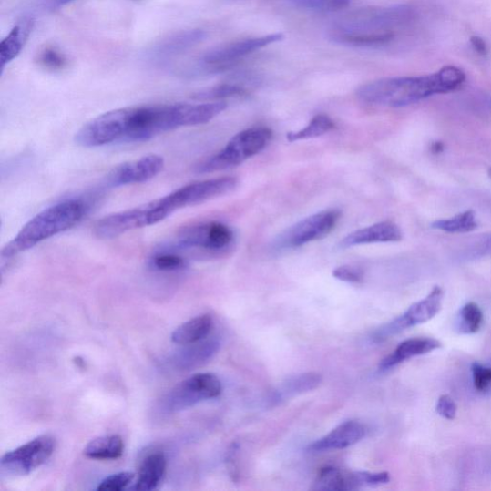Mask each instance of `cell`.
<instances>
[{
    "instance_id": "cell-1",
    "label": "cell",
    "mask_w": 491,
    "mask_h": 491,
    "mask_svg": "<svg viewBox=\"0 0 491 491\" xmlns=\"http://www.w3.org/2000/svg\"><path fill=\"white\" fill-rule=\"evenodd\" d=\"M227 107L225 101H215L118 108L87 122L77 133L75 140L83 148L149 141L184 127L209 123Z\"/></svg>"
},
{
    "instance_id": "cell-2",
    "label": "cell",
    "mask_w": 491,
    "mask_h": 491,
    "mask_svg": "<svg viewBox=\"0 0 491 491\" xmlns=\"http://www.w3.org/2000/svg\"><path fill=\"white\" fill-rule=\"evenodd\" d=\"M222 193L220 179L194 181L151 202L104 216L96 223L94 231L99 240H114L127 232L159 224L177 210L210 201Z\"/></svg>"
},
{
    "instance_id": "cell-3",
    "label": "cell",
    "mask_w": 491,
    "mask_h": 491,
    "mask_svg": "<svg viewBox=\"0 0 491 491\" xmlns=\"http://www.w3.org/2000/svg\"><path fill=\"white\" fill-rule=\"evenodd\" d=\"M465 81V72L456 66H445L424 77H393L372 81L356 92L363 103L391 107L415 104L435 95L459 89Z\"/></svg>"
},
{
    "instance_id": "cell-4",
    "label": "cell",
    "mask_w": 491,
    "mask_h": 491,
    "mask_svg": "<svg viewBox=\"0 0 491 491\" xmlns=\"http://www.w3.org/2000/svg\"><path fill=\"white\" fill-rule=\"evenodd\" d=\"M415 13L408 5L355 10L341 17L331 30V38L340 45L379 46L394 38V31L409 26Z\"/></svg>"
},
{
    "instance_id": "cell-5",
    "label": "cell",
    "mask_w": 491,
    "mask_h": 491,
    "mask_svg": "<svg viewBox=\"0 0 491 491\" xmlns=\"http://www.w3.org/2000/svg\"><path fill=\"white\" fill-rule=\"evenodd\" d=\"M87 205L79 199H68L34 216L2 251L3 260H10L38 244L79 224Z\"/></svg>"
},
{
    "instance_id": "cell-6",
    "label": "cell",
    "mask_w": 491,
    "mask_h": 491,
    "mask_svg": "<svg viewBox=\"0 0 491 491\" xmlns=\"http://www.w3.org/2000/svg\"><path fill=\"white\" fill-rule=\"evenodd\" d=\"M272 138L267 127H253L235 135L226 147L217 154L196 166L199 174L223 171L235 167L262 152Z\"/></svg>"
},
{
    "instance_id": "cell-7",
    "label": "cell",
    "mask_w": 491,
    "mask_h": 491,
    "mask_svg": "<svg viewBox=\"0 0 491 491\" xmlns=\"http://www.w3.org/2000/svg\"><path fill=\"white\" fill-rule=\"evenodd\" d=\"M233 242L234 233L229 226L221 222L210 221L181 228L173 241L168 245L183 254L216 257L221 256L230 250Z\"/></svg>"
},
{
    "instance_id": "cell-8",
    "label": "cell",
    "mask_w": 491,
    "mask_h": 491,
    "mask_svg": "<svg viewBox=\"0 0 491 491\" xmlns=\"http://www.w3.org/2000/svg\"><path fill=\"white\" fill-rule=\"evenodd\" d=\"M56 450V440L49 435L34 440L4 455L0 460V475L6 477L29 476L45 465Z\"/></svg>"
},
{
    "instance_id": "cell-9",
    "label": "cell",
    "mask_w": 491,
    "mask_h": 491,
    "mask_svg": "<svg viewBox=\"0 0 491 491\" xmlns=\"http://www.w3.org/2000/svg\"><path fill=\"white\" fill-rule=\"evenodd\" d=\"M339 210H326L304 218L282 232L275 242L277 250L297 249L329 235L340 221Z\"/></svg>"
},
{
    "instance_id": "cell-10",
    "label": "cell",
    "mask_w": 491,
    "mask_h": 491,
    "mask_svg": "<svg viewBox=\"0 0 491 491\" xmlns=\"http://www.w3.org/2000/svg\"><path fill=\"white\" fill-rule=\"evenodd\" d=\"M220 378L213 373H197L181 381L166 396L165 405L171 412L183 411L216 398L222 394Z\"/></svg>"
},
{
    "instance_id": "cell-11",
    "label": "cell",
    "mask_w": 491,
    "mask_h": 491,
    "mask_svg": "<svg viewBox=\"0 0 491 491\" xmlns=\"http://www.w3.org/2000/svg\"><path fill=\"white\" fill-rule=\"evenodd\" d=\"M282 40L283 35L277 33L262 36V37L233 42L214 48L206 53L201 61L199 62V70L209 72V74L225 70L238 63L241 58L249 56V54Z\"/></svg>"
},
{
    "instance_id": "cell-12",
    "label": "cell",
    "mask_w": 491,
    "mask_h": 491,
    "mask_svg": "<svg viewBox=\"0 0 491 491\" xmlns=\"http://www.w3.org/2000/svg\"><path fill=\"white\" fill-rule=\"evenodd\" d=\"M443 299V289L439 286L434 287L425 299L414 303L404 315L376 331L373 339L381 342L409 329V327L432 320L441 312Z\"/></svg>"
},
{
    "instance_id": "cell-13",
    "label": "cell",
    "mask_w": 491,
    "mask_h": 491,
    "mask_svg": "<svg viewBox=\"0 0 491 491\" xmlns=\"http://www.w3.org/2000/svg\"><path fill=\"white\" fill-rule=\"evenodd\" d=\"M165 169V159L150 154L140 159L121 163L108 172L104 179L107 189L133 186L147 183Z\"/></svg>"
},
{
    "instance_id": "cell-14",
    "label": "cell",
    "mask_w": 491,
    "mask_h": 491,
    "mask_svg": "<svg viewBox=\"0 0 491 491\" xmlns=\"http://www.w3.org/2000/svg\"><path fill=\"white\" fill-rule=\"evenodd\" d=\"M384 482L381 472L345 471L334 466L322 468L312 487L319 491H348L366 486H377Z\"/></svg>"
},
{
    "instance_id": "cell-15",
    "label": "cell",
    "mask_w": 491,
    "mask_h": 491,
    "mask_svg": "<svg viewBox=\"0 0 491 491\" xmlns=\"http://www.w3.org/2000/svg\"><path fill=\"white\" fill-rule=\"evenodd\" d=\"M402 240V230L394 223L385 221L357 230L348 234L340 242V247L348 249L361 245L398 242Z\"/></svg>"
},
{
    "instance_id": "cell-16",
    "label": "cell",
    "mask_w": 491,
    "mask_h": 491,
    "mask_svg": "<svg viewBox=\"0 0 491 491\" xmlns=\"http://www.w3.org/2000/svg\"><path fill=\"white\" fill-rule=\"evenodd\" d=\"M366 433V427L362 424L355 421L345 422L309 445V450L325 452L348 448L365 438Z\"/></svg>"
},
{
    "instance_id": "cell-17",
    "label": "cell",
    "mask_w": 491,
    "mask_h": 491,
    "mask_svg": "<svg viewBox=\"0 0 491 491\" xmlns=\"http://www.w3.org/2000/svg\"><path fill=\"white\" fill-rule=\"evenodd\" d=\"M441 343L430 338L409 339L398 345V347L389 356L381 361L379 369L381 371L390 370L400 363L413 357L427 354L436 349L441 348Z\"/></svg>"
},
{
    "instance_id": "cell-18",
    "label": "cell",
    "mask_w": 491,
    "mask_h": 491,
    "mask_svg": "<svg viewBox=\"0 0 491 491\" xmlns=\"http://www.w3.org/2000/svg\"><path fill=\"white\" fill-rule=\"evenodd\" d=\"M166 469L167 458L165 454L155 452L148 455L143 460L138 471V478L130 489L142 491L156 489L163 476H165Z\"/></svg>"
},
{
    "instance_id": "cell-19",
    "label": "cell",
    "mask_w": 491,
    "mask_h": 491,
    "mask_svg": "<svg viewBox=\"0 0 491 491\" xmlns=\"http://www.w3.org/2000/svg\"><path fill=\"white\" fill-rule=\"evenodd\" d=\"M33 26L34 20L32 17H24L23 20L15 24L7 37L2 42V46H0V62H2L3 68L20 56Z\"/></svg>"
},
{
    "instance_id": "cell-20",
    "label": "cell",
    "mask_w": 491,
    "mask_h": 491,
    "mask_svg": "<svg viewBox=\"0 0 491 491\" xmlns=\"http://www.w3.org/2000/svg\"><path fill=\"white\" fill-rule=\"evenodd\" d=\"M212 326L211 316H198L179 325L172 333L171 340L176 344L189 345L207 339Z\"/></svg>"
},
{
    "instance_id": "cell-21",
    "label": "cell",
    "mask_w": 491,
    "mask_h": 491,
    "mask_svg": "<svg viewBox=\"0 0 491 491\" xmlns=\"http://www.w3.org/2000/svg\"><path fill=\"white\" fill-rule=\"evenodd\" d=\"M189 265V259L185 254L168 244L154 251L148 259V267L158 272L183 271Z\"/></svg>"
},
{
    "instance_id": "cell-22",
    "label": "cell",
    "mask_w": 491,
    "mask_h": 491,
    "mask_svg": "<svg viewBox=\"0 0 491 491\" xmlns=\"http://www.w3.org/2000/svg\"><path fill=\"white\" fill-rule=\"evenodd\" d=\"M124 452V443L118 435L99 436L89 442L84 449L87 458L107 461L119 459Z\"/></svg>"
},
{
    "instance_id": "cell-23",
    "label": "cell",
    "mask_w": 491,
    "mask_h": 491,
    "mask_svg": "<svg viewBox=\"0 0 491 491\" xmlns=\"http://www.w3.org/2000/svg\"><path fill=\"white\" fill-rule=\"evenodd\" d=\"M206 36L205 31L199 29L175 34L158 46L156 49L157 56L166 57L176 56V54L186 51L203 42Z\"/></svg>"
},
{
    "instance_id": "cell-24",
    "label": "cell",
    "mask_w": 491,
    "mask_h": 491,
    "mask_svg": "<svg viewBox=\"0 0 491 491\" xmlns=\"http://www.w3.org/2000/svg\"><path fill=\"white\" fill-rule=\"evenodd\" d=\"M322 381V375L317 373H305L290 377L276 391L275 400L312 392L321 385Z\"/></svg>"
},
{
    "instance_id": "cell-25",
    "label": "cell",
    "mask_w": 491,
    "mask_h": 491,
    "mask_svg": "<svg viewBox=\"0 0 491 491\" xmlns=\"http://www.w3.org/2000/svg\"><path fill=\"white\" fill-rule=\"evenodd\" d=\"M335 126V122L329 116L318 115L304 128L297 132L288 133L287 140L289 142H295L319 138L334 130Z\"/></svg>"
},
{
    "instance_id": "cell-26",
    "label": "cell",
    "mask_w": 491,
    "mask_h": 491,
    "mask_svg": "<svg viewBox=\"0 0 491 491\" xmlns=\"http://www.w3.org/2000/svg\"><path fill=\"white\" fill-rule=\"evenodd\" d=\"M432 228L448 233L471 232L477 228L476 213L466 210L448 220L435 221L432 224Z\"/></svg>"
},
{
    "instance_id": "cell-27",
    "label": "cell",
    "mask_w": 491,
    "mask_h": 491,
    "mask_svg": "<svg viewBox=\"0 0 491 491\" xmlns=\"http://www.w3.org/2000/svg\"><path fill=\"white\" fill-rule=\"evenodd\" d=\"M247 95V90L239 85L223 84L197 93L193 98L199 101H221L226 98L240 97Z\"/></svg>"
},
{
    "instance_id": "cell-28",
    "label": "cell",
    "mask_w": 491,
    "mask_h": 491,
    "mask_svg": "<svg viewBox=\"0 0 491 491\" xmlns=\"http://www.w3.org/2000/svg\"><path fill=\"white\" fill-rule=\"evenodd\" d=\"M483 323V312L475 302L465 304L460 312V331L465 334L478 332Z\"/></svg>"
},
{
    "instance_id": "cell-29",
    "label": "cell",
    "mask_w": 491,
    "mask_h": 491,
    "mask_svg": "<svg viewBox=\"0 0 491 491\" xmlns=\"http://www.w3.org/2000/svg\"><path fill=\"white\" fill-rule=\"evenodd\" d=\"M295 6L315 12H336L348 7L352 0H286Z\"/></svg>"
},
{
    "instance_id": "cell-30",
    "label": "cell",
    "mask_w": 491,
    "mask_h": 491,
    "mask_svg": "<svg viewBox=\"0 0 491 491\" xmlns=\"http://www.w3.org/2000/svg\"><path fill=\"white\" fill-rule=\"evenodd\" d=\"M37 62L44 68L51 71H59L67 66L65 54L54 46L43 48L38 54Z\"/></svg>"
},
{
    "instance_id": "cell-31",
    "label": "cell",
    "mask_w": 491,
    "mask_h": 491,
    "mask_svg": "<svg viewBox=\"0 0 491 491\" xmlns=\"http://www.w3.org/2000/svg\"><path fill=\"white\" fill-rule=\"evenodd\" d=\"M134 479V473L129 471L119 472L105 478L97 489L98 491H121L128 486Z\"/></svg>"
},
{
    "instance_id": "cell-32",
    "label": "cell",
    "mask_w": 491,
    "mask_h": 491,
    "mask_svg": "<svg viewBox=\"0 0 491 491\" xmlns=\"http://www.w3.org/2000/svg\"><path fill=\"white\" fill-rule=\"evenodd\" d=\"M473 384L479 392L487 391L491 387V369L479 363H473L471 367Z\"/></svg>"
},
{
    "instance_id": "cell-33",
    "label": "cell",
    "mask_w": 491,
    "mask_h": 491,
    "mask_svg": "<svg viewBox=\"0 0 491 491\" xmlns=\"http://www.w3.org/2000/svg\"><path fill=\"white\" fill-rule=\"evenodd\" d=\"M333 277L343 282L358 284L363 281V271L356 266L343 265L333 271Z\"/></svg>"
},
{
    "instance_id": "cell-34",
    "label": "cell",
    "mask_w": 491,
    "mask_h": 491,
    "mask_svg": "<svg viewBox=\"0 0 491 491\" xmlns=\"http://www.w3.org/2000/svg\"><path fill=\"white\" fill-rule=\"evenodd\" d=\"M435 410L436 413L445 418V420L453 421L457 415L458 407L452 397L447 394H444L439 398Z\"/></svg>"
},
{
    "instance_id": "cell-35",
    "label": "cell",
    "mask_w": 491,
    "mask_h": 491,
    "mask_svg": "<svg viewBox=\"0 0 491 491\" xmlns=\"http://www.w3.org/2000/svg\"><path fill=\"white\" fill-rule=\"evenodd\" d=\"M477 256H491V236L484 240L475 250Z\"/></svg>"
},
{
    "instance_id": "cell-36",
    "label": "cell",
    "mask_w": 491,
    "mask_h": 491,
    "mask_svg": "<svg viewBox=\"0 0 491 491\" xmlns=\"http://www.w3.org/2000/svg\"><path fill=\"white\" fill-rule=\"evenodd\" d=\"M470 42L473 48H475L476 52L481 54V56H486L487 53V46L482 38L477 37L476 36V37H472Z\"/></svg>"
},
{
    "instance_id": "cell-37",
    "label": "cell",
    "mask_w": 491,
    "mask_h": 491,
    "mask_svg": "<svg viewBox=\"0 0 491 491\" xmlns=\"http://www.w3.org/2000/svg\"><path fill=\"white\" fill-rule=\"evenodd\" d=\"M433 150H435V152H438L440 150H443V144L441 143H435L433 147Z\"/></svg>"
},
{
    "instance_id": "cell-38",
    "label": "cell",
    "mask_w": 491,
    "mask_h": 491,
    "mask_svg": "<svg viewBox=\"0 0 491 491\" xmlns=\"http://www.w3.org/2000/svg\"><path fill=\"white\" fill-rule=\"evenodd\" d=\"M70 2H72V0H60L61 5L68 4Z\"/></svg>"
},
{
    "instance_id": "cell-39",
    "label": "cell",
    "mask_w": 491,
    "mask_h": 491,
    "mask_svg": "<svg viewBox=\"0 0 491 491\" xmlns=\"http://www.w3.org/2000/svg\"><path fill=\"white\" fill-rule=\"evenodd\" d=\"M488 176L491 179V168L488 169Z\"/></svg>"
},
{
    "instance_id": "cell-40",
    "label": "cell",
    "mask_w": 491,
    "mask_h": 491,
    "mask_svg": "<svg viewBox=\"0 0 491 491\" xmlns=\"http://www.w3.org/2000/svg\"><path fill=\"white\" fill-rule=\"evenodd\" d=\"M490 107H491V99H490Z\"/></svg>"
}]
</instances>
